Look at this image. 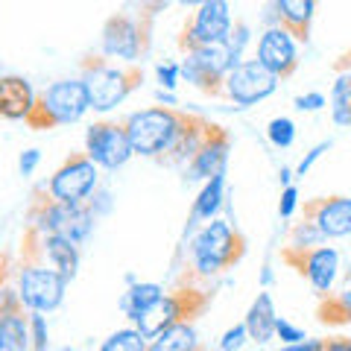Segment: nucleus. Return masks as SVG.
<instances>
[{
    "label": "nucleus",
    "mask_w": 351,
    "mask_h": 351,
    "mask_svg": "<svg viewBox=\"0 0 351 351\" xmlns=\"http://www.w3.org/2000/svg\"><path fill=\"white\" fill-rule=\"evenodd\" d=\"M147 351H202L193 319H182L149 339Z\"/></svg>",
    "instance_id": "nucleus-25"
},
{
    "label": "nucleus",
    "mask_w": 351,
    "mask_h": 351,
    "mask_svg": "<svg viewBox=\"0 0 351 351\" xmlns=\"http://www.w3.org/2000/svg\"><path fill=\"white\" fill-rule=\"evenodd\" d=\"M156 82L164 91H176L182 82V62H158L156 64Z\"/></svg>",
    "instance_id": "nucleus-35"
},
{
    "label": "nucleus",
    "mask_w": 351,
    "mask_h": 351,
    "mask_svg": "<svg viewBox=\"0 0 351 351\" xmlns=\"http://www.w3.org/2000/svg\"><path fill=\"white\" fill-rule=\"evenodd\" d=\"M237 68L232 53H228L226 41L223 44H205V47H196L188 50L182 59V80L199 88V91L217 97L219 94V85H223L226 73Z\"/></svg>",
    "instance_id": "nucleus-13"
},
{
    "label": "nucleus",
    "mask_w": 351,
    "mask_h": 351,
    "mask_svg": "<svg viewBox=\"0 0 351 351\" xmlns=\"http://www.w3.org/2000/svg\"><path fill=\"white\" fill-rule=\"evenodd\" d=\"M325 152H331V141H322V144H316V147L307 149V152H304V158L295 164V179H302V176L311 173V170H313V164L319 161Z\"/></svg>",
    "instance_id": "nucleus-39"
},
{
    "label": "nucleus",
    "mask_w": 351,
    "mask_h": 351,
    "mask_svg": "<svg viewBox=\"0 0 351 351\" xmlns=\"http://www.w3.org/2000/svg\"><path fill=\"white\" fill-rule=\"evenodd\" d=\"M68 278L59 276L53 267H47L44 261L24 255V261L15 269V287L21 295L27 313H53L59 311L64 295H68Z\"/></svg>",
    "instance_id": "nucleus-6"
},
{
    "label": "nucleus",
    "mask_w": 351,
    "mask_h": 351,
    "mask_svg": "<svg viewBox=\"0 0 351 351\" xmlns=\"http://www.w3.org/2000/svg\"><path fill=\"white\" fill-rule=\"evenodd\" d=\"M123 281H126V287H132V284H135V281H141V278L135 276V272H126V276H123Z\"/></svg>",
    "instance_id": "nucleus-50"
},
{
    "label": "nucleus",
    "mask_w": 351,
    "mask_h": 351,
    "mask_svg": "<svg viewBox=\"0 0 351 351\" xmlns=\"http://www.w3.org/2000/svg\"><path fill=\"white\" fill-rule=\"evenodd\" d=\"M226 47H228V53H232L234 64L246 62V53L252 47V27H249V21H240V18L234 21V27H232V32H228V38H226Z\"/></svg>",
    "instance_id": "nucleus-31"
},
{
    "label": "nucleus",
    "mask_w": 351,
    "mask_h": 351,
    "mask_svg": "<svg viewBox=\"0 0 351 351\" xmlns=\"http://www.w3.org/2000/svg\"><path fill=\"white\" fill-rule=\"evenodd\" d=\"M164 293H167V290H164L158 281H135L132 287L123 290V295H120L117 307H120V313H123L129 322H135L138 316L144 313L147 307L156 304Z\"/></svg>",
    "instance_id": "nucleus-26"
},
{
    "label": "nucleus",
    "mask_w": 351,
    "mask_h": 351,
    "mask_svg": "<svg viewBox=\"0 0 351 351\" xmlns=\"http://www.w3.org/2000/svg\"><path fill=\"white\" fill-rule=\"evenodd\" d=\"M232 27H234V15L228 0H205V3L193 9V15L184 24L179 36V47L182 53H188L196 47H205V44H223Z\"/></svg>",
    "instance_id": "nucleus-11"
},
{
    "label": "nucleus",
    "mask_w": 351,
    "mask_h": 351,
    "mask_svg": "<svg viewBox=\"0 0 351 351\" xmlns=\"http://www.w3.org/2000/svg\"><path fill=\"white\" fill-rule=\"evenodd\" d=\"M91 112V100H88L85 82L80 76L73 80H56L44 91H38L36 108L27 120L29 129H59V126H73Z\"/></svg>",
    "instance_id": "nucleus-4"
},
{
    "label": "nucleus",
    "mask_w": 351,
    "mask_h": 351,
    "mask_svg": "<svg viewBox=\"0 0 351 351\" xmlns=\"http://www.w3.org/2000/svg\"><path fill=\"white\" fill-rule=\"evenodd\" d=\"M156 106L179 108V97H176V91H164V88H158V91H156Z\"/></svg>",
    "instance_id": "nucleus-44"
},
{
    "label": "nucleus",
    "mask_w": 351,
    "mask_h": 351,
    "mask_svg": "<svg viewBox=\"0 0 351 351\" xmlns=\"http://www.w3.org/2000/svg\"><path fill=\"white\" fill-rule=\"evenodd\" d=\"M302 208V196H299V188L295 184H287L281 188V199H278V217L281 219H293L295 211Z\"/></svg>",
    "instance_id": "nucleus-37"
},
{
    "label": "nucleus",
    "mask_w": 351,
    "mask_h": 351,
    "mask_svg": "<svg viewBox=\"0 0 351 351\" xmlns=\"http://www.w3.org/2000/svg\"><path fill=\"white\" fill-rule=\"evenodd\" d=\"M41 167V149H36V147H29V149H24L18 156V173L24 176V179H29V176H36V170Z\"/></svg>",
    "instance_id": "nucleus-42"
},
{
    "label": "nucleus",
    "mask_w": 351,
    "mask_h": 351,
    "mask_svg": "<svg viewBox=\"0 0 351 351\" xmlns=\"http://www.w3.org/2000/svg\"><path fill=\"white\" fill-rule=\"evenodd\" d=\"M278 182H281V188H287V184H295V167H281L278 170Z\"/></svg>",
    "instance_id": "nucleus-48"
},
{
    "label": "nucleus",
    "mask_w": 351,
    "mask_h": 351,
    "mask_svg": "<svg viewBox=\"0 0 351 351\" xmlns=\"http://www.w3.org/2000/svg\"><path fill=\"white\" fill-rule=\"evenodd\" d=\"M325 351H351V337H334V339H325Z\"/></svg>",
    "instance_id": "nucleus-45"
},
{
    "label": "nucleus",
    "mask_w": 351,
    "mask_h": 351,
    "mask_svg": "<svg viewBox=\"0 0 351 351\" xmlns=\"http://www.w3.org/2000/svg\"><path fill=\"white\" fill-rule=\"evenodd\" d=\"M0 351H32L27 311L0 313Z\"/></svg>",
    "instance_id": "nucleus-27"
},
{
    "label": "nucleus",
    "mask_w": 351,
    "mask_h": 351,
    "mask_svg": "<svg viewBox=\"0 0 351 351\" xmlns=\"http://www.w3.org/2000/svg\"><path fill=\"white\" fill-rule=\"evenodd\" d=\"M147 346H149V339L135 325H129V328H120V331L108 334L100 343V351H147Z\"/></svg>",
    "instance_id": "nucleus-29"
},
{
    "label": "nucleus",
    "mask_w": 351,
    "mask_h": 351,
    "mask_svg": "<svg viewBox=\"0 0 351 351\" xmlns=\"http://www.w3.org/2000/svg\"><path fill=\"white\" fill-rule=\"evenodd\" d=\"M316 3H319V0H272L278 24L287 27L299 41H307V36H311L313 18H316Z\"/></svg>",
    "instance_id": "nucleus-23"
},
{
    "label": "nucleus",
    "mask_w": 351,
    "mask_h": 351,
    "mask_svg": "<svg viewBox=\"0 0 351 351\" xmlns=\"http://www.w3.org/2000/svg\"><path fill=\"white\" fill-rule=\"evenodd\" d=\"M38 91L27 76L18 73H0V120H29L32 108H36Z\"/></svg>",
    "instance_id": "nucleus-19"
},
{
    "label": "nucleus",
    "mask_w": 351,
    "mask_h": 351,
    "mask_svg": "<svg viewBox=\"0 0 351 351\" xmlns=\"http://www.w3.org/2000/svg\"><path fill=\"white\" fill-rule=\"evenodd\" d=\"M319 322L325 325H351V269L337 281V287L319 299Z\"/></svg>",
    "instance_id": "nucleus-24"
},
{
    "label": "nucleus",
    "mask_w": 351,
    "mask_h": 351,
    "mask_svg": "<svg viewBox=\"0 0 351 351\" xmlns=\"http://www.w3.org/2000/svg\"><path fill=\"white\" fill-rule=\"evenodd\" d=\"M267 141L276 149H287L295 144V123L290 117H272L267 123Z\"/></svg>",
    "instance_id": "nucleus-32"
},
{
    "label": "nucleus",
    "mask_w": 351,
    "mask_h": 351,
    "mask_svg": "<svg viewBox=\"0 0 351 351\" xmlns=\"http://www.w3.org/2000/svg\"><path fill=\"white\" fill-rule=\"evenodd\" d=\"M184 249H188L191 276L199 281H211L246 255V240L232 219L217 217L196 228V234L188 240Z\"/></svg>",
    "instance_id": "nucleus-1"
},
{
    "label": "nucleus",
    "mask_w": 351,
    "mask_h": 351,
    "mask_svg": "<svg viewBox=\"0 0 351 351\" xmlns=\"http://www.w3.org/2000/svg\"><path fill=\"white\" fill-rule=\"evenodd\" d=\"M80 80L85 82L91 112L108 114L138 91L144 82V71L141 64H120L103 56H85V62L80 64Z\"/></svg>",
    "instance_id": "nucleus-2"
},
{
    "label": "nucleus",
    "mask_w": 351,
    "mask_h": 351,
    "mask_svg": "<svg viewBox=\"0 0 351 351\" xmlns=\"http://www.w3.org/2000/svg\"><path fill=\"white\" fill-rule=\"evenodd\" d=\"M188 120L191 114L182 112V108L149 106V108H141V112H132L123 120V126H126V135H129V144L135 149V156L161 161L173 149L176 141H179Z\"/></svg>",
    "instance_id": "nucleus-3"
},
{
    "label": "nucleus",
    "mask_w": 351,
    "mask_h": 351,
    "mask_svg": "<svg viewBox=\"0 0 351 351\" xmlns=\"http://www.w3.org/2000/svg\"><path fill=\"white\" fill-rule=\"evenodd\" d=\"M281 258L290 263V267L299 272V276L311 284V290L319 295H328L337 281H339V252L334 246H316V249H307V252H293V249H284Z\"/></svg>",
    "instance_id": "nucleus-14"
},
{
    "label": "nucleus",
    "mask_w": 351,
    "mask_h": 351,
    "mask_svg": "<svg viewBox=\"0 0 351 351\" xmlns=\"http://www.w3.org/2000/svg\"><path fill=\"white\" fill-rule=\"evenodd\" d=\"M261 290H267V287H272V281H276V272H272V263H263L261 267Z\"/></svg>",
    "instance_id": "nucleus-46"
},
{
    "label": "nucleus",
    "mask_w": 351,
    "mask_h": 351,
    "mask_svg": "<svg viewBox=\"0 0 351 351\" xmlns=\"http://www.w3.org/2000/svg\"><path fill=\"white\" fill-rule=\"evenodd\" d=\"M88 208H91V214L97 217V219H103V217H108L114 211V193H112V188L108 184H100L91 196H88V202H85Z\"/></svg>",
    "instance_id": "nucleus-34"
},
{
    "label": "nucleus",
    "mask_w": 351,
    "mask_h": 351,
    "mask_svg": "<svg viewBox=\"0 0 351 351\" xmlns=\"http://www.w3.org/2000/svg\"><path fill=\"white\" fill-rule=\"evenodd\" d=\"M211 126H214L211 120H205V117H199V114H191L188 126L182 129L179 141H176L173 149L161 158V164H167V167H188L191 158L196 156V149H199V147H202V141L208 138Z\"/></svg>",
    "instance_id": "nucleus-22"
},
{
    "label": "nucleus",
    "mask_w": 351,
    "mask_h": 351,
    "mask_svg": "<svg viewBox=\"0 0 351 351\" xmlns=\"http://www.w3.org/2000/svg\"><path fill=\"white\" fill-rule=\"evenodd\" d=\"M202 307H205V293H199V290H191V287L167 290L156 304L147 307V311L141 313L132 325H135L147 339H152L156 334H161L164 328H170L176 322H182V319H193Z\"/></svg>",
    "instance_id": "nucleus-10"
},
{
    "label": "nucleus",
    "mask_w": 351,
    "mask_h": 351,
    "mask_svg": "<svg viewBox=\"0 0 351 351\" xmlns=\"http://www.w3.org/2000/svg\"><path fill=\"white\" fill-rule=\"evenodd\" d=\"M276 319H278V311H276V302L267 290H261L255 299H252L249 311L243 316V325H246V334H249V343H258V346H267L272 337H276Z\"/></svg>",
    "instance_id": "nucleus-21"
},
{
    "label": "nucleus",
    "mask_w": 351,
    "mask_h": 351,
    "mask_svg": "<svg viewBox=\"0 0 351 351\" xmlns=\"http://www.w3.org/2000/svg\"><path fill=\"white\" fill-rule=\"evenodd\" d=\"M228 156H232V138H228V132L223 126H211L208 138L202 141V147L196 149V156L191 158L188 167H184V182L205 184L208 179L226 173Z\"/></svg>",
    "instance_id": "nucleus-17"
},
{
    "label": "nucleus",
    "mask_w": 351,
    "mask_h": 351,
    "mask_svg": "<svg viewBox=\"0 0 351 351\" xmlns=\"http://www.w3.org/2000/svg\"><path fill=\"white\" fill-rule=\"evenodd\" d=\"M304 217L319 228L325 240H339L351 234V196H319L304 202Z\"/></svg>",
    "instance_id": "nucleus-18"
},
{
    "label": "nucleus",
    "mask_w": 351,
    "mask_h": 351,
    "mask_svg": "<svg viewBox=\"0 0 351 351\" xmlns=\"http://www.w3.org/2000/svg\"><path fill=\"white\" fill-rule=\"evenodd\" d=\"M249 343V334H246V325L243 322H237L232 325L228 331L219 337V343H217V351H243Z\"/></svg>",
    "instance_id": "nucleus-36"
},
{
    "label": "nucleus",
    "mask_w": 351,
    "mask_h": 351,
    "mask_svg": "<svg viewBox=\"0 0 351 351\" xmlns=\"http://www.w3.org/2000/svg\"><path fill=\"white\" fill-rule=\"evenodd\" d=\"M27 255L44 261L47 267H53L64 276L68 281H73L80 276V267H82V246L73 243V240L62 237V234H36V232H27Z\"/></svg>",
    "instance_id": "nucleus-16"
},
{
    "label": "nucleus",
    "mask_w": 351,
    "mask_h": 351,
    "mask_svg": "<svg viewBox=\"0 0 351 351\" xmlns=\"http://www.w3.org/2000/svg\"><path fill=\"white\" fill-rule=\"evenodd\" d=\"M278 82H281L278 76L269 73L258 59H246L226 73L217 100L232 103V108H249V106H258L267 100V97L276 94Z\"/></svg>",
    "instance_id": "nucleus-9"
},
{
    "label": "nucleus",
    "mask_w": 351,
    "mask_h": 351,
    "mask_svg": "<svg viewBox=\"0 0 351 351\" xmlns=\"http://www.w3.org/2000/svg\"><path fill=\"white\" fill-rule=\"evenodd\" d=\"M226 202H228V184H226V173H219V176H214V179H208L199 188V193H196V199L191 205V214H188V226H184V237L191 240L199 226L217 219L219 211L226 208Z\"/></svg>",
    "instance_id": "nucleus-20"
},
{
    "label": "nucleus",
    "mask_w": 351,
    "mask_h": 351,
    "mask_svg": "<svg viewBox=\"0 0 351 351\" xmlns=\"http://www.w3.org/2000/svg\"><path fill=\"white\" fill-rule=\"evenodd\" d=\"M29 337H32V351H53L47 313H29Z\"/></svg>",
    "instance_id": "nucleus-33"
},
{
    "label": "nucleus",
    "mask_w": 351,
    "mask_h": 351,
    "mask_svg": "<svg viewBox=\"0 0 351 351\" xmlns=\"http://www.w3.org/2000/svg\"><path fill=\"white\" fill-rule=\"evenodd\" d=\"M85 156L100 170L117 173L120 167L135 158V149L129 144L126 126L117 120H97L85 129Z\"/></svg>",
    "instance_id": "nucleus-12"
},
{
    "label": "nucleus",
    "mask_w": 351,
    "mask_h": 351,
    "mask_svg": "<svg viewBox=\"0 0 351 351\" xmlns=\"http://www.w3.org/2000/svg\"><path fill=\"white\" fill-rule=\"evenodd\" d=\"M325 243V237L322 232L316 228L311 219H302V223H293L290 228V237H287V246L284 249H293V252H307V249H316V246H322Z\"/></svg>",
    "instance_id": "nucleus-30"
},
{
    "label": "nucleus",
    "mask_w": 351,
    "mask_h": 351,
    "mask_svg": "<svg viewBox=\"0 0 351 351\" xmlns=\"http://www.w3.org/2000/svg\"><path fill=\"white\" fill-rule=\"evenodd\" d=\"M293 106H295V112L313 114V112H322V108L328 106V100H325V94H322V91H304V94L295 97Z\"/></svg>",
    "instance_id": "nucleus-40"
},
{
    "label": "nucleus",
    "mask_w": 351,
    "mask_h": 351,
    "mask_svg": "<svg viewBox=\"0 0 351 351\" xmlns=\"http://www.w3.org/2000/svg\"><path fill=\"white\" fill-rule=\"evenodd\" d=\"M12 311H24L18 287L9 281H0V313H12Z\"/></svg>",
    "instance_id": "nucleus-41"
},
{
    "label": "nucleus",
    "mask_w": 351,
    "mask_h": 351,
    "mask_svg": "<svg viewBox=\"0 0 351 351\" xmlns=\"http://www.w3.org/2000/svg\"><path fill=\"white\" fill-rule=\"evenodd\" d=\"M53 351H73L71 346H59V348H53Z\"/></svg>",
    "instance_id": "nucleus-51"
},
{
    "label": "nucleus",
    "mask_w": 351,
    "mask_h": 351,
    "mask_svg": "<svg viewBox=\"0 0 351 351\" xmlns=\"http://www.w3.org/2000/svg\"><path fill=\"white\" fill-rule=\"evenodd\" d=\"M328 106H331L334 126L351 129V71L337 73V80L331 85V97H328Z\"/></svg>",
    "instance_id": "nucleus-28"
},
{
    "label": "nucleus",
    "mask_w": 351,
    "mask_h": 351,
    "mask_svg": "<svg viewBox=\"0 0 351 351\" xmlns=\"http://www.w3.org/2000/svg\"><path fill=\"white\" fill-rule=\"evenodd\" d=\"M278 351H325V339H302L293 346H281Z\"/></svg>",
    "instance_id": "nucleus-43"
},
{
    "label": "nucleus",
    "mask_w": 351,
    "mask_h": 351,
    "mask_svg": "<svg viewBox=\"0 0 351 351\" xmlns=\"http://www.w3.org/2000/svg\"><path fill=\"white\" fill-rule=\"evenodd\" d=\"M97 228V217L91 214V208L71 205V202H56L50 196H44L41 191L36 193V202L29 208V232L36 234H62L73 240V243L85 246L91 240Z\"/></svg>",
    "instance_id": "nucleus-5"
},
{
    "label": "nucleus",
    "mask_w": 351,
    "mask_h": 351,
    "mask_svg": "<svg viewBox=\"0 0 351 351\" xmlns=\"http://www.w3.org/2000/svg\"><path fill=\"white\" fill-rule=\"evenodd\" d=\"M149 32L152 18L147 12H117L103 24L100 56L120 64H138V59H144L149 53Z\"/></svg>",
    "instance_id": "nucleus-7"
},
{
    "label": "nucleus",
    "mask_w": 351,
    "mask_h": 351,
    "mask_svg": "<svg viewBox=\"0 0 351 351\" xmlns=\"http://www.w3.org/2000/svg\"><path fill=\"white\" fill-rule=\"evenodd\" d=\"M299 38L293 36L287 27H267L258 36V47H255V59L267 68L269 73H276L278 80H290L299 68Z\"/></svg>",
    "instance_id": "nucleus-15"
},
{
    "label": "nucleus",
    "mask_w": 351,
    "mask_h": 351,
    "mask_svg": "<svg viewBox=\"0 0 351 351\" xmlns=\"http://www.w3.org/2000/svg\"><path fill=\"white\" fill-rule=\"evenodd\" d=\"M173 3H179V6H188V9L193 6V9H196L199 3H205V0H173Z\"/></svg>",
    "instance_id": "nucleus-49"
},
{
    "label": "nucleus",
    "mask_w": 351,
    "mask_h": 351,
    "mask_svg": "<svg viewBox=\"0 0 351 351\" xmlns=\"http://www.w3.org/2000/svg\"><path fill=\"white\" fill-rule=\"evenodd\" d=\"M97 188H100V167L85 156V152H73L68 156L47 182L41 184V193L50 196L56 202H71V205H82L88 202Z\"/></svg>",
    "instance_id": "nucleus-8"
},
{
    "label": "nucleus",
    "mask_w": 351,
    "mask_h": 351,
    "mask_svg": "<svg viewBox=\"0 0 351 351\" xmlns=\"http://www.w3.org/2000/svg\"><path fill=\"white\" fill-rule=\"evenodd\" d=\"M276 337L281 339V346H293V343H302V339H307L304 328H299L290 319H284V316H278V319H276Z\"/></svg>",
    "instance_id": "nucleus-38"
},
{
    "label": "nucleus",
    "mask_w": 351,
    "mask_h": 351,
    "mask_svg": "<svg viewBox=\"0 0 351 351\" xmlns=\"http://www.w3.org/2000/svg\"><path fill=\"white\" fill-rule=\"evenodd\" d=\"M173 3V0H144V9H147V15L152 18V15H156L158 12V9H164V6H170Z\"/></svg>",
    "instance_id": "nucleus-47"
}]
</instances>
